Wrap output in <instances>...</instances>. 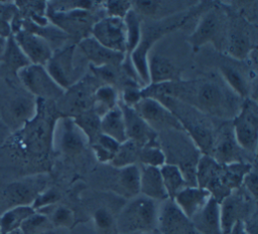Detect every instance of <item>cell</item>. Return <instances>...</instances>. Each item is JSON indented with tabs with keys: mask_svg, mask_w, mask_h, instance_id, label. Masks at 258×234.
<instances>
[{
	"mask_svg": "<svg viewBox=\"0 0 258 234\" xmlns=\"http://www.w3.org/2000/svg\"><path fill=\"white\" fill-rule=\"evenodd\" d=\"M216 79L203 78L195 81H174L142 88V97L167 96L199 110L205 115L220 118H234L239 112L242 100L229 87ZM243 102V101H242Z\"/></svg>",
	"mask_w": 258,
	"mask_h": 234,
	"instance_id": "cell-1",
	"label": "cell"
},
{
	"mask_svg": "<svg viewBox=\"0 0 258 234\" xmlns=\"http://www.w3.org/2000/svg\"><path fill=\"white\" fill-rule=\"evenodd\" d=\"M154 99L158 100L172 112L201 153L211 156L216 133L207 116L194 107L171 97L159 96Z\"/></svg>",
	"mask_w": 258,
	"mask_h": 234,
	"instance_id": "cell-2",
	"label": "cell"
},
{
	"mask_svg": "<svg viewBox=\"0 0 258 234\" xmlns=\"http://www.w3.org/2000/svg\"><path fill=\"white\" fill-rule=\"evenodd\" d=\"M58 117L45 109V103L37 100L36 115L20 129L21 144L27 153L38 158L48 155L53 146V129Z\"/></svg>",
	"mask_w": 258,
	"mask_h": 234,
	"instance_id": "cell-3",
	"label": "cell"
},
{
	"mask_svg": "<svg viewBox=\"0 0 258 234\" xmlns=\"http://www.w3.org/2000/svg\"><path fill=\"white\" fill-rule=\"evenodd\" d=\"M158 206L155 201L138 195L128 202L119 213L115 225L119 234L153 232L157 226Z\"/></svg>",
	"mask_w": 258,
	"mask_h": 234,
	"instance_id": "cell-4",
	"label": "cell"
},
{
	"mask_svg": "<svg viewBox=\"0 0 258 234\" xmlns=\"http://www.w3.org/2000/svg\"><path fill=\"white\" fill-rule=\"evenodd\" d=\"M98 80L92 77H85L79 80L57 99L60 101L56 108L59 116L74 117L93 108L94 92L100 86Z\"/></svg>",
	"mask_w": 258,
	"mask_h": 234,
	"instance_id": "cell-5",
	"label": "cell"
},
{
	"mask_svg": "<svg viewBox=\"0 0 258 234\" xmlns=\"http://www.w3.org/2000/svg\"><path fill=\"white\" fill-rule=\"evenodd\" d=\"M227 17L217 7L205 11L194 31L188 36V41L194 48H199L209 42L215 45L222 44L227 38Z\"/></svg>",
	"mask_w": 258,
	"mask_h": 234,
	"instance_id": "cell-6",
	"label": "cell"
},
{
	"mask_svg": "<svg viewBox=\"0 0 258 234\" xmlns=\"http://www.w3.org/2000/svg\"><path fill=\"white\" fill-rule=\"evenodd\" d=\"M233 133L238 145L245 151L255 152L258 139V106L255 99L246 98L233 118Z\"/></svg>",
	"mask_w": 258,
	"mask_h": 234,
	"instance_id": "cell-7",
	"label": "cell"
},
{
	"mask_svg": "<svg viewBox=\"0 0 258 234\" xmlns=\"http://www.w3.org/2000/svg\"><path fill=\"white\" fill-rule=\"evenodd\" d=\"M47 19L67 35L81 39L90 36L93 25L100 19L93 10L74 9L68 11L46 10Z\"/></svg>",
	"mask_w": 258,
	"mask_h": 234,
	"instance_id": "cell-8",
	"label": "cell"
},
{
	"mask_svg": "<svg viewBox=\"0 0 258 234\" xmlns=\"http://www.w3.org/2000/svg\"><path fill=\"white\" fill-rule=\"evenodd\" d=\"M19 78L26 91L42 100H57L63 93L61 89L48 75L44 66L32 65L18 71Z\"/></svg>",
	"mask_w": 258,
	"mask_h": 234,
	"instance_id": "cell-9",
	"label": "cell"
},
{
	"mask_svg": "<svg viewBox=\"0 0 258 234\" xmlns=\"http://www.w3.org/2000/svg\"><path fill=\"white\" fill-rule=\"evenodd\" d=\"M3 107L4 124L20 130L27 122L34 118L37 112V99L33 95L25 92L12 91L10 95L4 97Z\"/></svg>",
	"mask_w": 258,
	"mask_h": 234,
	"instance_id": "cell-10",
	"label": "cell"
},
{
	"mask_svg": "<svg viewBox=\"0 0 258 234\" xmlns=\"http://www.w3.org/2000/svg\"><path fill=\"white\" fill-rule=\"evenodd\" d=\"M133 108L157 133L158 131L162 132L170 129L183 130L181 124L172 112L154 98L142 97V99Z\"/></svg>",
	"mask_w": 258,
	"mask_h": 234,
	"instance_id": "cell-11",
	"label": "cell"
},
{
	"mask_svg": "<svg viewBox=\"0 0 258 234\" xmlns=\"http://www.w3.org/2000/svg\"><path fill=\"white\" fill-rule=\"evenodd\" d=\"M91 35L105 47L126 54L127 32L124 19L101 17L92 27Z\"/></svg>",
	"mask_w": 258,
	"mask_h": 234,
	"instance_id": "cell-12",
	"label": "cell"
},
{
	"mask_svg": "<svg viewBox=\"0 0 258 234\" xmlns=\"http://www.w3.org/2000/svg\"><path fill=\"white\" fill-rule=\"evenodd\" d=\"M75 48L74 44L55 50L44 66L48 75L64 91L80 80L74 67Z\"/></svg>",
	"mask_w": 258,
	"mask_h": 234,
	"instance_id": "cell-13",
	"label": "cell"
},
{
	"mask_svg": "<svg viewBox=\"0 0 258 234\" xmlns=\"http://www.w3.org/2000/svg\"><path fill=\"white\" fill-rule=\"evenodd\" d=\"M156 228L160 234H201L191 219L169 199L161 202L158 207Z\"/></svg>",
	"mask_w": 258,
	"mask_h": 234,
	"instance_id": "cell-14",
	"label": "cell"
},
{
	"mask_svg": "<svg viewBox=\"0 0 258 234\" xmlns=\"http://www.w3.org/2000/svg\"><path fill=\"white\" fill-rule=\"evenodd\" d=\"M88 142L87 137L77 126L72 117L59 116L54 124L53 144L67 155L82 152Z\"/></svg>",
	"mask_w": 258,
	"mask_h": 234,
	"instance_id": "cell-15",
	"label": "cell"
},
{
	"mask_svg": "<svg viewBox=\"0 0 258 234\" xmlns=\"http://www.w3.org/2000/svg\"><path fill=\"white\" fill-rule=\"evenodd\" d=\"M124 118L127 140H130L140 147L159 145L158 133L154 131L134 110L122 103L119 104Z\"/></svg>",
	"mask_w": 258,
	"mask_h": 234,
	"instance_id": "cell-16",
	"label": "cell"
},
{
	"mask_svg": "<svg viewBox=\"0 0 258 234\" xmlns=\"http://www.w3.org/2000/svg\"><path fill=\"white\" fill-rule=\"evenodd\" d=\"M44 190L45 180L40 176H34L10 183L4 190V198L10 208L31 206L36 197Z\"/></svg>",
	"mask_w": 258,
	"mask_h": 234,
	"instance_id": "cell-17",
	"label": "cell"
},
{
	"mask_svg": "<svg viewBox=\"0 0 258 234\" xmlns=\"http://www.w3.org/2000/svg\"><path fill=\"white\" fill-rule=\"evenodd\" d=\"M13 36L30 64L45 66L51 57L53 51L48 41L42 36L25 29H20Z\"/></svg>",
	"mask_w": 258,
	"mask_h": 234,
	"instance_id": "cell-18",
	"label": "cell"
},
{
	"mask_svg": "<svg viewBox=\"0 0 258 234\" xmlns=\"http://www.w3.org/2000/svg\"><path fill=\"white\" fill-rule=\"evenodd\" d=\"M220 224L222 234H229L233 227L247 215L248 202L244 195L233 191L220 203Z\"/></svg>",
	"mask_w": 258,
	"mask_h": 234,
	"instance_id": "cell-19",
	"label": "cell"
},
{
	"mask_svg": "<svg viewBox=\"0 0 258 234\" xmlns=\"http://www.w3.org/2000/svg\"><path fill=\"white\" fill-rule=\"evenodd\" d=\"M79 46L85 56L90 61V65L94 67L101 66H117L123 65L126 54L114 51L102 45L92 35L87 36L80 40Z\"/></svg>",
	"mask_w": 258,
	"mask_h": 234,
	"instance_id": "cell-20",
	"label": "cell"
},
{
	"mask_svg": "<svg viewBox=\"0 0 258 234\" xmlns=\"http://www.w3.org/2000/svg\"><path fill=\"white\" fill-rule=\"evenodd\" d=\"M243 149L238 145L233 129L225 128L216 134L215 143L212 151V157L219 163L228 164L233 162H245L241 158Z\"/></svg>",
	"mask_w": 258,
	"mask_h": 234,
	"instance_id": "cell-21",
	"label": "cell"
},
{
	"mask_svg": "<svg viewBox=\"0 0 258 234\" xmlns=\"http://www.w3.org/2000/svg\"><path fill=\"white\" fill-rule=\"evenodd\" d=\"M211 194L198 186H187L179 191L172 201L188 218H192L210 200Z\"/></svg>",
	"mask_w": 258,
	"mask_h": 234,
	"instance_id": "cell-22",
	"label": "cell"
},
{
	"mask_svg": "<svg viewBox=\"0 0 258 234\" xmlns=\"http://www.w3.org/2000/svg\"><path fill=\"white\" fill-rule=\"evenodd\" d=\"M140 195L155 202H163L168 200V195L164 188L159 167L141 165Z\"/></svg>",
	"mask_w": 258,
	"mask_h": 234,
	"instance_id": "cell-23",
	"label": "cell"
},
{
	"mask_svg": "<svg viewBox=\"0 0 258 234\" xmlns=\"http://www.w3.org/2000/svg\"><path fill=\"white\" fill-rule=\"evenodd\" d=\"M149 84L157 85L180 80L179 69L167 57L160 54L148 55Z\"/></svg>",
	"mask_w": 258,
	"mask_h": 234,
	"instance_id": "cell-24",
	"label": "cell"
},
{
	"mask_svg": "<svg viewBox=\"0 0 258 234\" xmlns=\"http://www.w3.org/2000/svg\"><path fill=\"white\" fill-rule=\"evenodd\" d=\"M191 221L201 234H222L219 202L211 197Z\"/></svg>",
	"mask_w": 258,
	"mask_h": 234,
	"instance_id": "cell-25",
	"label": "cell"
},
{
	"mask_svg": "<svg viewBox=\"0 0 258 234\" xmlns=\"http://www.w3.org/2000/svg\"><path fill=\"white\" fill-rule=\"evenodd\" d=\"M118 169L116 179L118 192L129 199L140 195V166L132 164Z\"/></svg>",
	"mask_w": 258,
	"mask_h": 234,
	"instance_id": "cell-26",
	"label": "cell"
},
{
	"mask_svg": "<svg viewBox=\"0 0 258 234\" xmlns=\"http://www.w3.org/2000/svg\"><path fill=\"white\" fill-rule=\"evenodd\" d=\"M101 132L120 144L127 140L123 112L119 104L101 117Z\"/></svg>",
	"mask_w": 258,
	"mask_h": 234,
	"instance_id": "cell-27",
	"label": "cell"
},
{
	"mask_svg": "<svg viewBox=\"0 0 258 234\" xmlns=\"http://www.w3.org/2000/svg\"><path fill=\"white\" fill-rule=\"evenodd\" d=\"M168 2V1H151V0H136L131 1L132 9L140 16H146L150 18H157L168 16L171 13H175L174 8L179 2Z\"/></svg>",
	"mask_w": 258,
	"mask_h": 234,
	"instance_id": "cell-28",
	"label": "cell"
},
{
	"mask_svg": "<svg viewBox=\"0 0 258 234\" xmlns=\"http://www.w3.org/2000/svg\"><path fill=\"white\" fill-rule=\"evenodd\" d=\"M227 50L230 55L237 60L246 58L251 50V38L249 34L244 29L233 28L230 31H227Z\"/></svg>",
	"mask_w": 258,
	"mask_h": 234,
	"instance_id": "cell-29",
	"label": "cell"
},
{
	"mask_svg": "<svg viewBox=\"0 0 258 234\" xmlns=\"http://www.w3.org/2000/svg\"><path fill=\"white\" fill-rule=\"evenodd\" d=\"M118 93L115 87L101 84L95 90L92 109L100 117L118 106Z\"/></svg>",
	"mask_w": 258,
	"mask_h": 234,
	"instance_id": "cell-30",
	"label": "cell"
},
{
	"mask_svg": "<svg viewBox=\"0 0 258 234\" xmlns=\"http://www.w3.org/2000/svg\"><path fill=\"white\" fill-rule=\"evenodd\" d=\"M159 168L168 199L172 200L179 191L187 187V183L177 165L164 163Z\"/></svg>",
	"mask_w": 258,
	"mask_h": 234,
	"instance_id": "cell-31",
	"label": "cell"
},
{
	"mask_svg": "<svg viewBox=\"0 0 258 234\" xmlns=\"http://www.w3.org/2000/svg\"><path fill=\"white\" fill-rule=\"evenodd\" d=\"M35 211L31 206H18L10 208L0 217V234H7L19 229L25 219Z\"/></svg>",
	"mask_w": 258,
	"mask_h": 234,
	"instance_id": "cell-32",
	"label": "cell"
},
{
	"mask_svg": "<svg viewBox=\"0 0 258 234\" xmlns=\"http://www.w3.org/2000/svg\"><path fill=\"white\" fill-rule=\"evenodd\" d=\"M220 71L226 85L233 93H235L241 99L248 98L251 88L240 71L229 65L221 66Z\"/></svg>",
	"mask_w": 258,
	"mask_h": 234,
	"instance_id": "cell-33",
	"label": "cell"
},
{
	"mask_svg": "<svg viewBox=\"0 0 258 234\" xmlns=\"http://www.w3.org/2000/svg\"><path fill=\"white\" fill-rule=\"evenodd\" d=\"M77 126L82 130L88 139V142L93 143L101 132V117L93 110L90 109L81 114L72 117Z\"/></svg>",
	"mask_w": 258,
	"mask_h": 234,
	"instance_id": "cell-34",
	"label": "cell"
},
{
	"mask_svg": "<svg viewBox=\"0 0 258 234\" xmlns=\"http://www.w3.org/2000/svg\"><path fill=\"white\" fill-rule=\"evenodd\" d=\"M2 58L6 66L12 71L15 76L18 71L30 65L29 60L26 57L19 45L16 43L13 34L7 37L6 46L2 54Z\"/></svg>",
	"mask_w": 258,
	"mask_h": 234,
	"instance_id": "cell-35",
	"label": "cell"
},
{
	"mask_svg": "<svg viewBox=\"0 0 258 234\" xmlns=\"http://www.w3.org/2000/svg\"><path fill=\"white\" fill-rule=\"evenodd\" d=\"M36 212L44 214L48 218L52 227L71 228L75 222L74 211L64 205L54 204Z\"/></svg>",
	"mask_w": 258,
	"mask_h": 234,
	"instance_id": "cell-36",
	"label": "cell"
},
{
	"mask_svg": "<svg viewBox=\"0 0 258 234\" xmlns=\"http://www.w3.org/2000/svg\"><path fill=\"white\" fill-rule=\"evenodd\" d=\"M96 158L103 163L111 162L113 157L115 156L120 143H118L113 138L101 133L96 140L90 144Z\"/></svg>",
	"mask_w": 258,
	"mask_h": 234,
	"instance_id": "cell-37",
	"label": "cell"
},
{
	"mask_svg": "<svg viewBox=\"0 0 258 234\" xmlns=\"http://www.w3.org/2000/svg\"><path fill=\"white\" fill-rule=\"evenodd\" d=\"M140 146L130 140L121 143L115 156L111 160V164L115 168H122L128 165L137 164Z\"/></svg>",
	"mask_w": 258,
	"mask_h": 234,
	"instance_id": "cell-38",
	"label": "cell"
},
{
	"mask_svg": "<svg viewBox=\"0 0 258 234\" xmlns=\"http://www.w3.org/2000/svg\"><path fill=\"white\" fill-rule=\"evenodd\" d=\"M127 32V43H126V58L129 57L133 49L138 45L141 39V19L140 16L131 9L124 18ZM125 58V60H126Z\"/></svg>",
	"mask_w": 258,
	"mask_h": 234,
	"instance_id": "cell-39",
	"label": "cell"
},
{
	"mask_svg": "<svg viewBox=\"0 0 258 234\" xmlns=\"http://www.w3.org/2000/svg\"><path fill=\"white\" fill-rule=\"evenodd\" d=\"M52 228L48 218L44 214L35 211L23 221L19 229L22 234H48Z\"/></svg>",
	"mask_w": 258,
	"mask_h": 234,
	"instance_id": "cell-40",
	"label": "cell"
},
{
	"mask_svg": "<svg viewBox=\"0 0 258 234\" xmlns=\"http://www.w3.org/2000/svg\"><path fill=\"white\" fill-rule=\"evenodd\" d=\"M138 162L142 165L160 167L165 163V155L159 145L144 146L140 148Z\"/></svg>",
	"mask_w": 258,
	"mask_h": 234,
	"instance_id": "cell-41",
	"label": "cell"
},
{
	"mask_svg": "<svg viewBox=\"0 0 258 234\" xmlns=\"http://www.w3.org/2000/svg\"><path fill=\"white\" fill-rule=\"evenodd\" d=\"M18 13L16 4L0 3V36L7 38L12 34L11 22Z\"/></svg>",
	"mask_w": 258,
	"mask_h": 234,
	"instance_id": "cell-42",
	"label": "cell"
},
{
	"mask_svg": "<svg viewBox=\"0 0 258 234\" xmlns=\"http://www.w3.org/2000/svg\"><path fill=\"white\" fill-rule=\"evenodd\" d=\"M121 67V66H120ZM91 71L93 73V76L104 85H110L115 87L119 80H120V74H119V67L117 66H101V67H94L91 66Z\"/></svg>",
	"mask_w": 258,
	"mask_h": 234,
	"instance_id": "cell-43",
	"label": "cell"
},
{
	"mask_svg": "<svg viewBox=\"0 0 258 234\" xmlns=\"http://www.w3.org/2000/svg\"><path fill=\"white\" fill-rule=\"evenodd\" d=\"M138 83L139 82L129 78L123 84L122 102H121L122 104L133 108L142 99V95H141L142 87L139 86Z\"/></svg>",
	"mask_w": 258,
	"mask_h": 234,
	"instance_id": "cell-44",
	"label": "cell"
},
{
	"mask_svg": "<svg viewBox=\"0 0 258 234\" xmlns=\"http://www.w3.org/2000/svg\"><path fill=\"white\" fill-rule=\"evenodd\" d=\"M106 16L124 19L128 12L132 9L131 1L125 0H109L103 2Z\"/></svg>",
	"mask_w": 258,
	"mask_h": 234,
	"instance_id": "cell-45",
	"label": "cell"
},
{
	"mask_svg": "<svg viewBox=\"0 0 258 234\" xmlns=\"http://www.w3.org/2000/svg\"><path fill=\"white\" fill-rule=\"evenodd\" d=\"M60 199L59 192L55 189H48L42 191L34 200L31 207L34 211H39L43 208L56 204Z\"/></svg>",
	"mask_w": 258,
	"mask_h": 234,
	"instance_id": "cell-46",
	"label": "cell"
},
{
	"mask_svg": "<svg viewBox=\"0 0 258 234\" xmlns=\"http://www.w3.org/2000/svg\"><path fill=\"white\" fill-rule=\"evenodd\" d=\"M93 220H94L95 226L100 231H108L115 224V220L112 213L107 208H104V207L98 208L95 211L93 215Z\"/></svg>",
	"mask_w": 258,
	"mask_h": 234,
	"instance_id": "cell-47",
	"label": "cell"
},
{
	"mask_svg": "<svg viewBox=\"0 0 258 234\" xmlns=\"http://www.w3.org/2000/svg\"><path fill=\"white\" fill-rule=\"evenodd\" d=\"M242 186L245 190L249 193V196L256 201L257 200V193H258V176L255 165L251 167V169L245 174Z\"/></svg>",
	"mask_w": 258,
	"mask_h": 234,
	"instance_id": "cell-48",
	"label": "cell"
},
{
	"mask_svg": "<svg viewBox=\"0 0 258 234\" xmlns=\"http://www.w3.org/2000/svg\"><path fill=\"white\" fill-rule=\"evenodd\" d=\"M8 129L9 128L0 119V144L6 139V136H7V133H8Z\"/></svg>",
	"mask_w": 258,
	"mask_h": 234,
	"instance_id": "cell-49",
	"label": "cell"
},
{
	"mask_svg": "<svg viewBox=\"0 0 258 234\" xmlns=\"http://www.w3.org/2000/svg\"><path fill=\"white\" fill-rule=\"evenodd\" d=\"M229 234H246L244 228H243V224L242 222H238L234 227L233 229L231 230V232Z\"/></svg>",
	"mask_w": 258,
	"mask_h": 234,
	"instance_id": "cell-50",
	"label": "cell"
},
{
	"mask_svg": "<svg viewBox=\"0 0 258 234\" xmlns=\"http://www.w3.org/2000/svg\"><path fill=\"white\" fill-rule=\"evenodd\" d=\"M6 40L7 38H4L2 36H0V56L3 54L5 46H6Z\"/></svg>",
	"mask_w": 258,
	"mask_h": 234,
	"instance_id": "cell-51",
	"label": "cell"
},
{
	"mask_svg": "<svg viewBox=\"0 0 258 234\" xmlns=\"http://www.w3.org/2000/svg\"><path fill=\"white\" fill-rule=\"evenodd\" d=\"M7 234H22V232L20 231V229H16V230H13Z\"/></svg>",
	"mask_w": 258,
	"mask_h": 234,
	"instance_id": "cell-52",
	"label": "cell"
},
{
	"mask_svg": "<svg viewBox=\"0 0 258 234\" xmlns=\"http://www.w3.org/2000/svg\"><path fill=\"white\" fill-rule=\"evenodd\" d=\"M138 234H154L153 232H146V233H138Z\"/></svg>",
	"mask_w": 258,
	"mask_h": 234,
	"instance_id": "cell-53",
	"label": "cell"
},
{
	"mask_svg": "<svg viewBox=\"0 0 258 234\" xmlns=\"http://www.w3.org/2000/svg\"><path fill=\"white\" fill-rule=\"evenodd\" d=\"M0 119H1V118H0Z\"/></svg>",
	"mask_w": 258,
	"mask_h": 234,
	"instance_id": "cell-54",
	"label": "cell"
}]
</instances>
